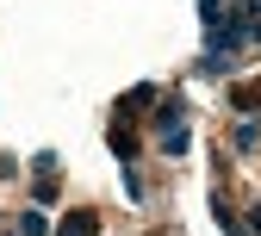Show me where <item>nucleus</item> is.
<instances>
[{
  "mask_svg": "<svg viewBox=\"0 0 261 236\" xmlns=\"http://www.w3.org/2000/svg\"><path fill=\"white\" fill-rule=\"evenodd\" d=\"M106 143H112V155H118L124 168H137V137H130L124 124H112V130H106Z\"/></svg>",
  "mask_w": 261,
  "mask_h": 236,
  "instance_id": "3",
  "label": "nucleus"
},
{
  "mask_svg": "<svg viewBox=\"0 0 261 236\" xmlns=\"http://www.w3.org/2000/svg\"><path fill=\"white\" fill-rule=\"evenodd\" d=\"M230 143H237V149H255V143H261V124H255V118H243V124L230 130Z\"/></svg>",
  "mask_w": 261,
  "mask_h": 236,
  "instance_id": "6",
  "label": "nucleus"
},
{
  "mask_svg": "<svg viewBox=\"0 0 261 236\" xmlns=\"http://www.w3.org/2000/svg\"><path fill=\"white\" fill-rule=\"evenodd\" d=\"M199 19H205V25H218V19H224V0H199Z\"/></svg>",
  "mask_w": 261,
  "mask_h": 236,
  "instance_id": "10",
  "label": "nucleus"
},
{
  "mask_svg": "<svg viewBox=\"0 0 261 236\" xmlns=\"http://www.w3.org/2000/svg\"><path fill=\"white\" fill-rule=\"evenodd\" d=\"M13 230H19V236H50V230H56V224H50V212H44V205H25V212H19V224H13Z\"/></svg>",
  "mask_w": 261,
  "mask_h": 236,
  "instance_id": "2",
  "label": "nucleus"
},
{
  "mask_svg": "<svg viewBox=\"0 0 261 236\" xmlns=\"http://www.w3.org/2000/svg\"><path fill=\"white\" fill-rule=\"evenodd\" d=\"M50 236H93V212H75L69 224H56Z\"/></svg>",
  "mask_w": 261,
  "mask_h": 236,
  "instance_id": "5",
  "label": "nucleus"
},
{
  "mask_svg": "<svg viewBox=\"0 0 261 236\" xmlns=\"http://www.w3.org/2000/svg\"><path fill=\"white\" fill-rule=\"evenodd\" d=\"M149 130H155L162 155H187V143H193V130H187V106H180V99H162L155 118H149Z\"/></svg>",
  "mask_w": 261,
  "mask_h": 236,
  "instance_id": "1",
  "label": "nucleus"
},
{
  "mask_svg": "<svg viewBox=\"0 0 261 236\" xmlns=\"http://www.w3.org/2000/svg\"><path fill=\"white\" fill-rule=\"evenodd\" d=\"M31 174H38V180H56V149H38V155H31Z\"/></svg>",
  "mask_w": 261,
  "mask_h": 236,
  "instance_id": "8",
  "label": "nucleus"
},
{
  "mask_svg": "<svg viewBox=\"0 0 261 236\" xmlns=\"http://www.w3.org/2000/svg\"><path fill=\"white\" fill-rule=\"evenodd\" d=\"M124 199H130V205H143V174H137V168H124Z\"/></svg>",
  "mask_w": 261,
  "mask_h": 236,
  "instance_id": "9",
  "label": "nucleus"
},
{
  "mask_svg": "<svg viewBox=\"0 0 261 236\" xmlns=\"http://www.w3.org/2000/svg\"><path fill=\"white\" fill-rule=\"evenodd\" d=\"M13 236H19V230H13Z\"/></svg>",
  "mask_w": 261,
  "mask_h": 236,
  "instance_id": "12",
  "label": "nucleus"
},
{
  "mask_svg": "<svg viewBox=\"0 0 261 236\" xmlns=\"http://www.w3.org/2000/svg\"><path fill=\"white\" fill-rule=\"evenodd\" d=\"M243 218H249V224H243V230H249V236H261V205H249V212H243Z\"/></svg>",
  "mask_w": 261,
  "mask_h": 236,
  "instance_id": "11",
  "label": "nucleus"
},
{
  "mask_svg": "<svg viewBox=\"0 0 261 236\" xmlns=\"http://www.w3.org/2000/svg\"><path fill=\"white\" fill-rule=\"evenodd\" d=\"M143 106H155V87H149V81H143V87H130V93H124V112H143Z\"/></svg>",
  "mask_w": 261,
  "mask_h": 236,
  "instance_id": "7",
  "label": "nucleus"
},
{
  "mask_svg": "<svg viewBox=\"0 0 261 236\" xmlns=\"http://www.w3.org/2000/svg\"><path fill=\"white\" fill-rule=\"evenodd\" d=\"M230 106L249 118V112H261V81H243V87H230Z\"/></svg>",
  "mask_w": 261,
  "mask_h": 236,
  "instance_id": "4",
  "label": "nucleus"
}]
</instances>
